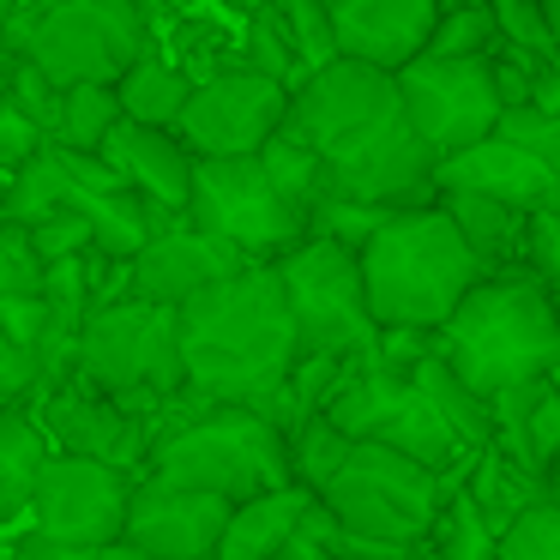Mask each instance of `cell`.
I'll list each match as a JSON object with an SVG mask.
<instances>
[{
  "mask_svg": "<svg viewBox=\"0 0 560 560\" xmlns=\"http://www.w3.org/2000/svg\"><path fill=\"white\" fill-rule=\"evenodd\" d=\"M283 133L302 139L326 163L338 199H362L380 211H428L440 206L434 170L440 158L416 139L398 97V73L362 61H338L314 73L290 97Z\"/></svg>",
  "mask_w": 560,
  "mask_h": 560,
  "instance_id": "obj_1",
  "label": "cell"
},
{
  "mask_svg": "<svg viewBox=\"0 0 560 560\" xmlns=\"http://www.w3.org/2000/svg\"><path fill=\"white\" fill-rule=\"evenodd\" d=\"M175 343H182V374L199 398L223 410H254L259 398H271L302 362L278 266H247L187 302L175 314Z\"/></svg>",
  "mask_w": 560,
  "mask_h": 560,
  "instance_id": "obj_2",
  "label": "cell"
},
{
  "mask_svg": "<svg viewBox=\"0 0 560 560\" xmlns=\"http://www.w3.org/2000/svg\"><path fill=\"white\" fill-rule=\"evenodd\" d=\"M434 355L476 398H500L512 386L548 380L560 362V307L530 271H500L434 331Z\"/></svg>",
  "mask_w": 560,
  "mask_h": 560,
  "instance_id": "obj_3",
  "label": "cell"
},
{
  "mask_svg": "<svg viewBox=\"0 0 560 560\" xmlns=\"http://www.w3.org/2000/svg\"><path fill=\"white\" fill-rule=\"evenodd\" d=\"M362 283L380 331H440L464 307V295L488 283V271L464 247L446 211L428 206L398 211L362 247Z\"/></svg>",
  "mask_w": 560,
  "mask_h": 560,
  "instance_id": "obj_4",
  "label": "cell"
},
{
  "mask_svg": "<svg viewBox=\"0 0 560 560\" xmlns=\"http://www.w3.org/2000/svg\"><path fill=\"white\" fill-rule=\"evenodd\" d=\"M158 482L187 488V494H211L223 506H247L259 494L290 488V440L254 410H211L206 422H194L187 434L163 440L151 452Z\"/></svg>",
  "mask_w": 560,
  "mask_h": 560,
  "instance_id": "obj_5",
  "label": "cell"
},
{
  "mask_svg": "<svg viewBox=\"0 0 560 560\" xmlns=\"http://www.w3.org/2000/svg\"><path fill=\"white\" fill-rule=\"evenodd\" d=\"M458 488H464V476H440L392 446H355L350 464L319 494V506L338 518V530L362 536V542H392V548H416L422 555Z\"/></svg>",
  "mask_w": 560,
  "mask_h": 560,
  "instance_id": "obj_6",
  "label": "cell"
},
{
  "mask_svg": "<svg viewBox=\"0 0 560 560\" xmlns=\"http://www.w3.org/2000/svg\"><path fill=\"white\" fill-rule=\"evenodd\" d=\"M79 380L109 392L127 416L158 422L163 398L187 386L182 374V343H175V314L151 307L139 295L115 307H97L79 331Z\"/></svg>",
  "mask_w": 560,
  "mask_h": 560,
  "instance_id": "obj_7",
  "label": "cell"
},
{
  "mask_svg": "<svg viewBox=\"0 0 560 560\" xmlns=\"http://www.w3.org/2000/svg\"><path fill=\"white\" fill-rule=\"evenodd\" d=\"M13 43L19 61H31L55 91H115L151 55V31L133 0H49Z\"/></svg>",
  "mask_w": 560,
  "mask_h": 560,
  "instance_id": "obj_8",
  "label": "cell"
},
{
  "mask_svg": "<svg viewBox=\"0 0 560 560\" xmlns=\"http://www.w3.org/2000/svg\"><path fill=\"white\" fill-rule=\"evenodd\" d=\"M326 422L343 440H355V446H392L440 476H470V464H476L458 446V434L446 428V416L434 410L422 380H398L380 362H350L343 386L326 404Z\"/></svg>",
  "mask_w": 560,
  "mask_h": 560,
  "instance_id": "obj_9",
  "label": "cell"
},
{
  "mask_svg": "<svg viewBox=\"0 0 560 560\" xmlns=\"http://www.w3.org/2000/svg\"><path fill=\"white\" fill-rule=\"evenodd\" d=\"M278 278L290 295L302 355H338V362H374L380 355V319L368 307L362 254L307 235L295 254L278 259Z\"/></svg>",
  "mask_w": 560,
  "mask_h": 560,
  "instance_id": "obj_10",
  "label": "cell"
},
{
  "mask_svg": "<svg viewBox=\"0 0 560 560\" xmlns=\"http://www.w3.org/2000/svg\"><path fill=\"white\" fill-rule=\"evenodd\" d=\"M187 223L199 235L242 247L254 266H278L283 254L307 242V218L278 194V182L266 175L259 158H199Z\"/></svg>",
  "mask_w": 560,
  "mask_h": 560,
  "instance_id": "obj_11",
  "label": "cell"
},
{
  "mask_svg": "<svg viewBox=\"0 0 560 560\" xmlns=\"http://www.w3.org/2000/svg\"><path fill=\"white\" fill-rule=\"evenodd\" d=\"M398 97H404V115H410L416 139L440 163L482 145V139H494L500 115H506L488 61H434V55H422V61H410L398 73Z\"/></svg>",
  "mask_w": 560,
  "mask_h": 560,
  "instance_id": "obj_12",
  "label": "cell"
},
{
  "mask_svg": "<svg viewBox=\"0 0 560 560\" xmlns=\"http://www.w3.org/2000/svg\"><path fill=\"white\" fill-rule=\"evenodd\" d=\"M133 482L139 476L127 470L55 452L37 476V494H31V530L67 548H121Z\"/></svg>",
  "mask_w": 560,
  "mask_h": 560,
  "instance_id": "obj_13",
  "label": "cell"
},
{
  "mask_svg": "<svg viewBox=\"0 0 560 560\" xmlns=\"http://www.w3.org/2000/svg\"><path fill=\"white\" fill-rule=\"evenodd\" d=\"M283 121H290V91H283L278 79L242 67V73L206 79V85L194 91L175 139H182L194 158H259V151L283 133Z\"/></svg>",
  "mask_w": 560,
  "mask_h": 560,
  "instance_id": "obj_14",
  "label": "cell"
},
{
  "mask_svg": "<svg viewBox=\"0 0 560 560\" xmlns=\"http://www.w3.org/2000/svg\"><path fill=\"white\" fill-rule=\"evenodd\" d=\"M37 422L55 440V452H67V458H91V464H109V470H127V476L139 464H151V422L145 416H127L109 392L85 386L79 374L67 386L43 392Z\"/></svg>",
  "mask_w": 560,
  "mask_h": 560,
  "instance_id": "obj_15",
  "label": "cell"
},
{
  "mask_svg": "<svg viewBox=\"0 0 560 560\" xmlns=\"http://www.w3.org/2000/svg\"><path fill=\"white\" fill-rule=\"evenodd\" d=\"M230 512L211 494H187V488H170L158 476H139L133 500H127V548L151 560H211L230 530Z\"/></svg>",
  "mask_w": 560,
  "mask_h": 560,
  "instance_id": "obj_16",
  "label": "cell"
},
{
  "mask_svg": "<svg viewBox=\"0 0 560 560\" xmlns=\"http://www.w3.org/2000/svg\"><path fill=\"white\" fill-rule=\"evenodd\" d=\"M326 13L338 61H362L380 73H404L410 61H422L440 25L434 0H326Z\"/></svg>",
  "mask_w": 560,
  "mask_h": 560,
  "instance_id": "obj_17",
  "label": "cell"
},
{
  "mask_svg": "<svg viewBox=\"0 0 560 560\" xmlns=\"http://www.w3.org/2000/svg\"><path fill=\"white\" fill-rule=\"evenodd\" d=\"M254 259L242 254V247L218 242V235H199L194 223L175 235H163V242H151L145 254L133 259V295L151 307H170V314H182L187 302H199L206 290H218V283H230L235 271H247Z\"/></svg>",
  "mask_w": 560,
  "mask_h": 560,
  "instance_id": "obj_18",
  "label": "cell"
},
{
  "mask_svg": "<svg viewBox=\"0 0 560 560\" xmlns=\"http://www.w3.org/2000/svg\"><path fill=\"white\" fill-rule=\"evenodd\" d=\"M434 187H440V194L494 199V206H512V211H524V218L560 206V182H555V175H548L530 151L506 145L500 133L482 139V145H470V151H458V158H446L434 170Z\"/></svg>",
  "mask_w": 560,
  "mask_h": 560,
  "instance_id": "obj_19",
  "label": "cell"
},
{
  "mask_svg": "<svg viewBox=\"0 0 560 560\" xmlns=\"http://www.w3.org/2000/svg\"><path fill=\"white\" fill-rule=\"evenodd\" d=\"M103 163H109L139 199H151V206L182 211L187 218V199H194V163L199 158L175 133H151V127L121 121L109 133V145H103Z\"/></svg>",
  "mask_w": 560,
  "mask_h": 560,
  "instance_id": "obj_20",
  "label": "cell"
},
{
  "mask_svg": "<svg viewBox=\"0 0 560 560\" xmlns=\"http://www.w3.org/2000/svg\"><path fill=\"white\" fill-rule=\"evenodd\" d=\"M314 512V494L307 488H278V494H259L247 506L230 512V530H223L218 555L211 560H278L290 548V536L302 530V518Z\"/></svg>",
  "mask_w": 560,
  "mask_h": 560,
  "instance_id": "obj_21",
  "label": "cell"
},
{
  "mask_svg": "<svg viewBox=\"0 0 560 560\" xmlns=\"http://www.w3.org/2000/svg\"><path fill=\"white\" fill-rule=\"evenodd\" d=\"M464 494L476 500V512H482V524L494 530V542L512 530V524L524 518L530 506H542V500H555V488L542 482V476L518 470V464L506 458V452L488 446L482 458L470 464V476H464Z\"/></svg>",
  "mask_w": 560,
  "mask_h": 560,
  "instance_id": "obj_22",
  "label": "cell"
},
{
  "mask_svg": "<svg viewBox=\"0 0 560 560\" xmlns=\"http://www.w3.org/2000/svg\"><path fill=\"white\" fill-rule=\"evenodd\" d=\"M440 211L464 235V247L482 259L488 278H500V266L530 247V218L512 206H494V199H476V194H440Z\"/></svg>",
  "mask_w": 560,
  "mask_h": 560,
  "instance_id": "obj_23",
  "label": "cell"
},
{
  "mask_svg": "<svg viewBox=\"0 0 560 560\" xmlns=\"http://www.w3.org/2000/svg\"><path fill=\"white\" fill-rule=\"evenodd\" d=\"M194 79L182 73L175 61H163V55H145V61L133 67V73L115 85V97H121V115L133 127H151V133H175L187 115V103H194Z\"/></svg>",
  "mask_w": 560,
  "mask_h": 560,
  "instance_id": "obj_24",
  "label": "cell"
},
{
  "mask_svg": "<svg viewBox=\"0 0 560 560\" xmlns=\"http://www.w3.org/2000/svg\"><path fill=\"white\" fill-rule=\"evenodd\" d=\"M49 434L31 410H7L0 416V518H19L31 512V494H37V476L49 464Z\"/></svg>",
  "mask_w": 560,
  "mask_h": 560,
  "instance_id": "obj_25",
  "label": "cell"
},
{
  "mask_svg": "<svg viewBox=\"0 0 560 560\" xmlns=\"http://www.w3.org/2000/svg\"><path fill=\"white\" fill-rule=\"evenodd\" d=\"M121 97L109 85H79V91H61V127H55L49 145L61 151H79V158H103L109 133L121 127Z\"/></svg>",
  "mask_w": 560,
  "mask_h": 560,
  "instance_id": "obj_26",
  "label": "cell"
},
{
  "mask_svg": "<svg viewBox=\"0 0 560 560\" xmlns=\"http://www.w3.org/2000/svg\"><path fill=\"white\" fill-rule=\"evenodd\" d=\"M259 163H266V175L278 182V194L290 199L295 211H314V206H326V199H338V187H331V175H326V163L314 158V151L302 145V139H290V133H278L266 151H259Z\"/></svg>",
  "mask_w": 560,
  "mask_h": 560,
  "instance_id": "obj_27",
  "label": "cell"
},
{
  "mask_svg": "<svg viewBox=\"0 0 560 560\" xmlns=\"http://www.w3.org/2000/svg\"><path fill=\"white\" fill-rule=\"evenodd\" d=\"M494 530L482 524V512H476V500L464 494H452L446 500V512H440V524H434V536H428V560H494Z\"/></svg>",
  "mask_w": 560,
  "mask_h": 560,
  "instance_id": "obj_28",
  "label": "cell"
},
{
  "mask_svg": "<svg viewBox=\"0 0 560 560\" xmlns=\"http://www.w3.org/2000/svg\"><path fill=\"white\" fill-rule=\"evenodd\" d=\"M350 452H355V440H343L338 428L319 416V422L302 428V440L290 446V476H295V488H307V494L319 500V494L331 488V476L350 464Z\"/></svg>",
  "mask_w": 560,
  "mask_h": 560,
  "instance_id": "obj_29",
  "label": "cell"
},
{
  "mask_svg": "<svg viewBox=\"0 0 560 560\" xmlns=\"http://www.w3.org/2000/svg\"><path fill=\"white\" fill-rule=\"evenodd\" d=\"M247 73L278 79L290 97L307 85V67H302V55H295V43H290V25H283V13H259L254 25H247Z\"/></svg>",
  "mask_w": 560,
  "mask_h": 560,
  "instance_id": "obj_30",
  "label": "cell"
},
{
  "mask_svg": "<svg viewBox=\"0 0 560 560\" xmlns=\"http://www.w3.org/2000/svg\"><path fill=\"white\" fill-rule=\"evenodd\" d=\"M392 218H398V211L362 206V199H326V206L307 211V235H314V242H338V247H350V254H362V247L374 242Z\"/></svg>",
  "mask_w": 560,
  "mask_h": 560,
  "instance_id": "obj_31",
  "label": "cell"
},
{
  "mask_svg": "<svg viewBox=\"0 0 560 560\" xmlns=\"http://www.w3.org/2000/svg\"><path fill=\"white\" fill-rule=\"evenodd\" d=\"M494 49H500V25H494L488 7H476V13H446L434 25V43H428L434 61H488Z\"/></svg>",
  "mask_w": 560,
  "mask_h": 560,
  "instance_id": "obj_32",
  "label": "cell"
},
{
  "mask_svg": "<svg viewBox=\"0 0 560 560\" xmlns=\"http://www.w3.org/2000/svg\"><path fill=\"white\" fill-rule=\"evenodd\" d=\"M283 25H290V43H295V55H302L307 79L338 67V37H331L326 0H283Z\"/></svg>",
  "mask_w": 560,
  "mask_h": 560,
  "instance_id": "obj_33",
  "label": "cell"
},
{
  "mask_svg": "<svg viewBox=\"0 0 560 560\" xmlns=\"http://www.w3.org/2000/svg\"><path fill=\"white\" fill-rule=\"evenodd\" d=\"M488 13H494L506 49H524V55H536V61H560V37L548 31L536 0H488Z\"/></svg>",
  "mask_w": 560,
  "mask_h": 560,
  "instance_id": "obj_34",
  "label": "cell"
},
{
  "mask_svg": "<svg viewBox=\"0 0 560 560\" xmlns=\"http://www.w3.org/2000/svg\"><path fill=\"white\" fill-rule=\"evenodd\" d=\"M494 560H560V500L530 506L506 536H500Z\"/></svg>",
  "mask_w": 560,
  "mask_h": 560,
  "instance_id": "obj_35",
  "label": "cell"
},
{
  "mask_svg": "<svg viewBox=\"0 0 560 560\" xmlns=\"http://www.w3.org/2000/svg\"><path fill=\"white\" fill-rule=\"evenodd\" d=\"M7 103H13L43 139H55V127H61V91H55L31 61H13V73H7Z\"/></svg>",
  "mask_w": 560,
  "mask_h": 560,
  "instance_id": "obj_36",
  "label": "cell"
},
{
  "mask_svg": "<svg viewBox=\"0 0 560 560\" xmlns=\"http://www.w3.org/2000/svg\"><path fill=\"white\" fill-rule=\"evenodd\" d=\"M500 139H506V145H518V151H530V158L560 182V115L506 109V115H500Z\"/></svg>",
  "mask_w": 560,
  "mask_h": 560,
  "instance_id": "obj_37",
  "label": "cell"
},
{
  "mask_svg": "<svg viewBox=\"0 0 560 560\" xmlns=\"http://www.w3.org/2000/svg\"><path fill=\"white\" fill-rule=\"evenodd\" d=\"M25 235H31V254H37L43 271L61 266V259H79L85 247H97V235H91V223L79 218V211H61V218L37 223V230H25Z\"/></svg>",
  "mask_w": 560,
  "mask_h": 560,
  "instance_id": "obj_38",
  "label": "cell"
},
{
  "mask_svg": "<svg viewBox=\"0 0 560 560\" xmlns=\"http://www.w3.org/2000/svg\"><path fill=\"white\" fill-rule=\"evenodd\" d=\"M31 392H43V355L0 326V404H19Z\"/></svg>",
  "mask_w": 560,
  "mask_h": 560,
  "instance_id": "obj_39",
  "label": "cell"
},
{
  "mask_svg": "<svg viewBox=\"0 0 560 560\" xmlns=\"http://www.w3.org/2000/svg\"><path fill=\"white\" fill-rule=\"evenodd\" d=\"M524 259H530V278L560 302V206H548L530 218V247H524Z\"/></svg>",
  "mask_w": 560,
  "mask_h": 560,
  "instance_id": "obj_40",
  "label": "cell"
},
{
  "mask_svg": "<svg viewBox=\"0 0 560 560\" xmlns=\"http://www.w3.org/2000/svg\"><path fill=\"white\" fill-rule=\"evenodd\" d=\"M43 145H49V139H43L37 127H31L25 115L13 109V103H0V170L19 175V170H25V163L43 151Z\"/></svg>",
  "mask_w": 560,
  "mask_h": 560,
  "instance_id": "obj_41",
  "label": "cell"
},
{
  "mask_svg": "<svg viewBox=\"0 0 560 560\" xmlns=\"http://www.w3.org/2000/svg\"><path fill=\"white\" fill-rule=\"evenodd\" d=\"M7 560H115V548H67V542H49V536H19Z\"/></svg>",
  "mask_w": 560,
  "mask_h": 560,
  "instance_id": "obj_42",
  "label": "cell"
},
{
  "mask_svg": "<svg viewBox=\"0 0 560 560\" xmlns=\"http://www.w3.org/2000/svg\"><path fill=\"white\" fill-rule=\"evenodd\" d=\"M434 7H440V19H446V13H476V7H488V0H434Z\"/></svg>",
  "mask_w": 560,
  "mask_h": 560,
  "instance_id": "obj_43",
  "label": "cell"
},
{
  "mask_svg": "<svg viewBox=\"0 0 560 560\" xmlns=\"http://www.w3.org/2000/svg\"><path fill=\"white\" fill-rule=\"evenodd\" d=\"M536 7H542V19H548V31H555V37H560V0H536Z\"/></svg>",
  "mask_w": 560,
  "mask_h": 560,
  "instance_id": "obj_44",
  "label": "cell"
},
{
  "mask_svg": "<svg viewBox=\"0 0 560 560\" xmlns=\"http://www.w3.org/2000/svg\"><path fill=\"white\" fill-rule=\"evenodd\" d=\"M19 13V0H0V31H7V19Z\"/></svg>",
  "mask_w": 560,
  "mask_h": 560,
  "instance_id": "obj_45",
  "label": "cell"
},
{
  "mask_svg": "<svg viewBox=\"0 0 560 560\" xmlns=\"http://www.w3.org/2000/svg\"><path fill=\"white\" fill-rule=\"evenodd\" d=\"M115 560H151V555H139V548H127V542H121V548H115Z\"/></svg>",
  "mask_w": 560,
  "mask_h": 560,
  "instance_id": "obj_46",
  "label": "cell"
},
{
  "mask_svg": "<svg viewBox=\"0 0 560 560\" xmlns=\"http://www.w3.org/2000/svg\"><path fill=\"white\" fill-rule=\"evenodd\" d=\"M548 392H555V398H560V362L548 368Z\"/></svg>",
  "mask_w": 560,
  "mask_h": 560,
  "instance_id": "obj_47",
  "label": "cell"
},
{
  "mask_svg": "<svg viewBox=\"0 0 560 560\" xmlns=\"http://www.w3.org/2000/svg\"><path fill=\"white\" fill-rule=\"evenodd\" d=\"M548 488H555V500H560V470H555V482H548Z\"/></svg>",
  "mask_w": 560,
  "mask_h": 560,
  "instance_id": "obj_48",
  "label": "cell"
},
{
  "mask_svg": "<svg viewBox=\"0 0 560 560\" xmlns=\"http://www.w3.org/2000/svg\"><path fill=\"white\" fill-rule=\"evenodd\" d=\"M0 230H7V223H0Z\"/></svg>",
  "mask_w": 560,
  "mask_h": 560,
  "instance_id": "obj_49",
  "label": "cell"
},
{
  "mask_svg": "<svg viewBox=\"0 0 560 560\" xmlns=\"http://www.w3.org/2000/svg\"><path fill=\"white\" fill-rule=\"evenodd\" d=\"M548 482H555V476H548Z\"/></svg>",
  "mask_w": 560,
  "mask_h": 560,
  "instance_id": "obj_50",
  "label": "cell"
},
{
  "mask_svg": "<svg viewBox=\"0 0 560 560\" xmlns=\"http://www.w3.org/2000/svg\"><path fill=\"white\" fill-rule=\"evenodd\" d=\"M0 37H7V31H0Z\"/></svg>",
  "mask_w": 560,
  "mask_h": 560,
  "instance_id": "obj_51",
  "label": "cell"
},
{
  "mask_svg": "<svg viewBox=\"0 0 560 560\" xmlns=\"http://www.w3.org/2000/svg\"><path fill=\"white\" fill-rule=\"evenodd\" d=\"M555 307H560V302H555Z\"/></svg>",
  "mask_w": 560,
  "mask_h": 560,
  "instance_id": "obj_52",
  "label": "cell"
}]
</instances>
